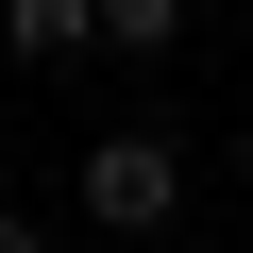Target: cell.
Listing matches in <instances>:
<instances>
[{
	"mask_svg": "<svg viewBox=\"0 0 253 253\" xmlns=\"http://www.w3.org/2000/svg\"><path fill=\"white\" fill-rule=\"evenodd\" d=\"M169 203H186V152L169 135H101L68 169V219H101V236H169Z\"/></svg>",
	"mask_w": 253,
	"mask_h": 253,
	"instance_id": "1",
	"label": "cell"
},
{
	"mask_svg": "<svg viewBox=\"0 0 253 253\" xmlns=\"http://www.w3.org/2000/svg\"><path fill=\"white\" fill-rule=\"evenodd\" d=\"M0 253H51V219H34V203H0Z\"/></svg>",
	"mask_w": 253,
	"mask_h": 253,
	"instance_id": "4",
	"label": "cell"
},
{
	"mask_svg": "<svg viewBox=\"0 0 253 253\" xmlns=\"http://www.w3.org/2000/svg\"><path fill=\"white\" fill-rule=\"evenodd\" d=\"M236 186H253V135H236Z\"/></svg>",
	"mask_w": 253,
	"mask_h": 253,
	"instance_id": "5",
	"label": "cell"
},
{
	"mask_svg": "<svg viewBox=\"0 0 253 253\" xmlns=\"http://www.w3.org/2000/svg\"><path fill=\"white\" fill-rule=\"evenodd\" d=\"M0 51L17 68H84L101 51V0H0Z\"/></svg>",
	"mask_w": 253,
	"mask_h": 253,
	"instance_id": "2",
	"label": "cell"
},
{
	"mask_svg": "<svg viewBox=\"0 0 253 253\" xmlns=\"http://www.w3.org/2000/svg\"><path fill=\"white\" fill-rule=\"evenodd\" d=\"M186 34V0H101V51H169Z\"/></svg>",
	"mask_w": 253,
	"mask_h": 253,
	"instance_id": "3",
	"label": "cell"
}]
</instances>
